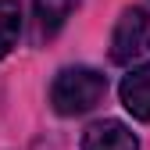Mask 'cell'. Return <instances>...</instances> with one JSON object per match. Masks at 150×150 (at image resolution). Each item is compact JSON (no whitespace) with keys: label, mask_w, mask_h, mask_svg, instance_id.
Masks as SVG:
<instances>
[{"label":"cell","mask_w":150,"mask_h":150,"mask_svg":"<svg viewBox=\"0 0 150 150\" xmlns=\"http://www.w3.org/2000/svg\"><path fill=\"white\" fill-rule=\"evenodd\" d=\"M107 93V75H100L97 68H64L57 71V79L50 82V104L57 115L71 118V115H86L93 111Z\"/></svg>","instance_id":"obj_1"},{"label":"cell","mask_w":150,"mask_h":150,"mask_svg":"<svg viewBox=\"0 0 150 150\" xmlns=\"http://www.w3.org/2000/svg\"><path fill=\"white\" fill-rule=\"evenodd\" d=\"M150 50V14L143 7H125L115 32H111V61L132 64Z\"/></svg>","instance_id":"obj_2"},{"label":"cell","mask_w":150,"mask_h":150,"mask_svg":"<svg viewBox=\"0 0 150 150\" xmlns=\"http://www.w3.org/2000/svg\"><path fill=\"white\" fill-rule=\"evenodd\" d=\"M82 150H139V139L125 122L104 118L82 132Z\"/></svg>","instance_id":"obj_3"},{"label":"cell","mask_w":150,"mask_h":150,"mask_svg":"<svg viewBox=\"0 0 150 150\" xmlns=\"http://www.w3.org/2000/svg\"><path fill=\"white\" fill-rule=\"evenodd\" d=\"M118 97L136 122H150V64H139L125 75L118 86Z\"/></svg>","instance_id":"obj_4"},{"label":"cell","mask_w":150,"mask_h":150,"mask_svg":"<svg viewBox=\"0 0 150 150\" xmlns=\"http://www.w3.org/2000/svg\"><path fill=\"white\" fill-rule=\"evenodd\" d=\"M79 4V0H32V11H36V29L40 36H54L64 18L71 14V7Z\"/></svg>","instance_id":"obj_5"},{"label":"cell","mask_w":150,"mask_h":150,"mask_svg":"<svg viewBox=\"0 0 150 150\" xmlns=\"http://www.w3.org/2000/svg\"><path fill=\"white\" fill-rule=\"evenodd\" d=\"M18 36H22V4L0 0V57H7L18 47Z\"/></svg>","instance_id":"obj_6"}]
</instances>
